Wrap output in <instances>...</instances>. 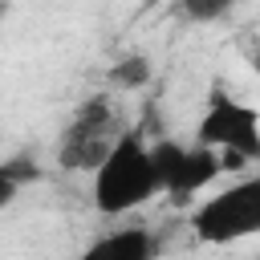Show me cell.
I'll return each mask as SVG.
<instances>
[{
	"label": "cell",
	"mask_w": 260,
	"mask_h": 260,
	"mask_svg": "<svg viewBox=\"0 0 260 260\" xmlns=\"http://www.w3.org/2000/svg\"><path fill=\"white\" fill-rule=\"evenodd\" d=\"M195 142L211 146L228 171H244L252 162L260 167V110L215 85L195 122Z\"/></svg>",
	"instance_id": "obj_2"
},
{
	"label": "cell",
	"mask_w": 260,
	"mask_h": 260,
	"mask_svg": "<svg viewBox=\"0 0 260 260\" xmlns=\"http://www.w3.org/2000/svg\"><path fill=\"white\" fill-rule=\"evenodd\" d=\"M37 179V167L28 158H4L0 162V211H8L16 203V195Z\"/></svg>",
	"instance_id": "obj_7"
},
{
	"label": "cell",
	"mask_w": 260,
	"mask_h": 260,
	"mask_svg": "<svg viewBox=\"0 0 260 260\" xmlns=\"http://www.w3.org/2000/svg\"><path fill=\"white\" fill-rule=\"evenodd\" d=\"M219 12H223V4H187V16L191 20H211Z\"/></svg>",
	"instance_id": "obj_9"
},
{
	"label": "cell",
	"mask_w": 260,
	"mask_h": 260,
	"mask_svg": "<svg viewBox=\"0 0 260 260\" xmlns=\"http://www.w3.org/2000/svg\"><path fill=\"white\" fill-rule=\"evenodd\" d=\"M154 150V171H158V187L167 199L175 203H191L199 191H207L228 167L223 158L203 146V142H175V138H162V142H150Z\"/></svg>",
	"instance_id": "obj_5"
},
{
	"label": "cell",
	"mask_w": 260,
	"mask_h": 260,
	"mask_svg": "<svg viewBox=\"0 0 260 260\" xmlns=\"http://www.w3.org/2000/svg\"><path fill=\"white\" fill-rule=\"evenodd\" d=\"M154 256H158V240L150 228H114L89 240L73 260H154Z\"/></svg>",
	"instance_id": "obj_6"
},
{
	"label": "cell",
	"mask_w": 260,
	"mask_h": 260,
	"mask_svg": "<svg viewBox=\"0 0 260 260\" xmlns=\"http://www.w3.org/2000/svg\"><path fill=\"white\" fill-rule=\"evenodd\" d=\"M191 232L195 240L211 248H228L240 240L260 236V167L252 175H240L236 183L219 187L191 211Z\"/></svg>",
	"instance_id": "obj_3"
},
{
	"label": "cell",
	"mask_w": 260,
	"mask_h": 260,
	"mask_svg": "<svg viewBox=\"0 0 260 260\" xmlns=\"http://www.w3.org/2000/svg\"><path fill=\"white\" fill-rule=\"evenodd\" d=\"M110 81L118 89H142L150 81V61L142 53H130V57H118L114 69H110Z\"/></svg>",
	"instance_id": "obj_8"
},
{
	"label": "cell",
	"mask_w": 260,
	"mask_h": 260,
	"mask_svg": "<svg viewBox=\"0 0 260 260\" xmlns=\"http://www.w3.org/2000/svg\"><path fill=\"white\" fill-rule=\"evenodd\" d=\"M158 171H154V150L138 126H126V134L114 142L106 162L89 175V199L102 215L118 219L126 211L146 207L158 195Z\"/></svg>",
	"instance_id": "obj_1"
},
{
	"label": "cell",
	"mask_w": 260,
	"mask_h": 260,
	"mask_svg": "<svg viewBox=\"0 0 260 260\" xmlns=\"http://www.w3.org/2000/svg\"><path fill=\"white\" fill-rule=\"evenodd\" d=\"M122 134H126V126H122L118 106H114L106 93L85 98V102L69 114V122H65V130H61L57 162L69 167V171H89V175H93V171L106 162V154L114 150V142H118Z\"/></svg>",
	"instance_id": "obj_4"
}]
</instances>
